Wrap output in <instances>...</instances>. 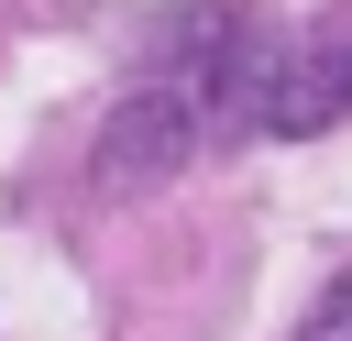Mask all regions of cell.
<instances>
[{"label": "cell", "mask_w": 352, "mask_h": 341, "mask_svg": "<svg viewBox=\"0 0 352 341\" xmlns=\"http://www.w3.org/2000/svg\"><path fill=\"white\" fill-rule=\"evenodd\" d=\"M297 341H352V275H341V286L308 308V330H297Z\"/></svg>", "instance_id": "3957f363"}, {"label": "cell", "mask_w": 352, "mask_h": 341, "mask_svg": "<svg viewBox=\"0 0 352 341\" xmlns=\"http://www.w3.org/2000/svg\"><path fill=\"white\" fill-rule=\"evenodd\" d=\"M253 121L286 132V143L352 121V11H330V22H308L286 55H264V77H253Z\"/></svg>", "instance_id": "7a4b0ae2"}, {"label": "cell", "mask_w": 352, "mask_h": 341, "mask_svg": "<svg viewBox=\"0 0 352 341\" xmlns=\"http://www.w3.org/2000/svg\"><path fill=\"white\" fill-rule=\"evenodd\" d=\"M209 22V11H198ZM231 22H209L198 33V55H165L132 99H121V121H110V143H99V176L121 187V176H165V165H187L209 132H220V110H231Z\"/></svg>", "instance_id": "6da1fadb"}]
</instances>
